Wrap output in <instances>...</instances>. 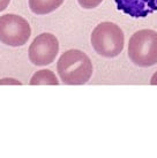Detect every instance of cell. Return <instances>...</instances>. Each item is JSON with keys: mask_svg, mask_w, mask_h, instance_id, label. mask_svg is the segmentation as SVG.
I'll return each mask as SVG.
<instances>
[{"mask_svg": "<svg viewBox=\"0 0 157 158\" xmlns=\"http://www.w3.org/2000/svg\"><path fill=\"white\" fill-rule=\"evenodd\" d=\"M125 37L121 28L112 22H102L91 32V45L100 56L114 58L121 53Z\"/></svg>", "mask_w": 157, "mask_h": 158, "instance_id": "2", "label": "cell"}, {"mask_svg": "<svg viewBox=\"0 0 157 158\" xmlns=\"http://www.w3.org/2000/svg\"><path fill=\"white\" fill-rule=\"evenodd\" d=\"M118 10L132 18H146L157 10V0H114Z\"/></svg>", "mask_w": 157, "mask_h": 158, "instance_id": "6", "label": "cell"}, {"mask_svg": "<svg viewBox=\"0 0 157 158\" xmlns=\"http://www.w3.org/2000/svg\"><path fill=\"white\" fill-rule=\"evenodd\" d=\"M128 57L140 67H150L157 64V32L142 29L134 32L128 42Z\"/></svg>", "mask_w": 157, "mask_h": 158, "instance_id": "3", "label": "cell"}, {"mask_svg": "<svg viewBox=\"0 0 157 158\" xmlns=\"http://www.w3.org/2000/svg\"><path fill=\"white\" fill-rule=\"evenodd\" d=\"M150 84L157 85V72L153 75V77H151V80H150Z\"/></svg>", "mask_w": 157, "mask_h": 158, "instance_id": "11", "label": "cell"}, {"mask_svg": "<svg viewBox=\"0 0 157 158\" xmlns=\"http://www.w3.org/2000/svg\"><path fill=\"white\" fill-rule=\"evenodd\" d=\"M30 84L31 85H58L59 81L52 70L40 69L32 75Z\"/></svg>", "mask_w": 157, "mask_h": 158, "instance_id": "8", "label": "cell"}, {"mask_svg": "<svg viewBox=\"0 0 157 158\" xmlns=\"http://www.w3.org/2000/svg\"><path fill=\"white\" fill-rule=\"evenodd\" d=\"M11 0H0V12H2L8 7Z\"/></svg>", "mask_w": 157, "mask_h": 158, "instance_id": "10", "label": "cell"}, {"mask_svg": "<svg viewBox=\"0 0 157 158\" xmlns=\"http://www.w3.org/2000/svg\"><path fill=\"white\" fill-rule=\"evenodd\" d=\"M57 70L61 82L67 85H82L91 79L92 64L80 50H68L60 56Z\"/></svg>", "mask_w": 157, "mask_h": 158, "instance_id": "1", "label": "cell"}, {"mask_svg": "<svg viewBox=\"0 0 157 158\" xmlns=\"http://www.w3.org/2000/svg\"><path fill=\"white\" fill-rule=\"evenodd\" d=\"M103 0H78V5L84 9H92L98 7Z\"/></svg>", "mask_w": 157, "mask_h": 158, "instance_id": "9", "label": "cell"}, {"mask_svg": "<svg viewBox=\"0 0 157 158\" xmlns=\"http://www.w3.org/2000/svg\"><path fill=\"white\" fill-rule=\"evenodd\" d=\"M65 0H29V8L34 14L45 15L58 9Z\"/></svg>", "mask_w": 157, "mask_h": 158, "instance_id": "7", "label": "cell"}, {"mask_svg": "<svg viewBox=\"0 0 157 158\" xmlns=\"http://www.w3.org/2000/svg\"><path fill=\"white\" fill-rule=\"evenodd\" d=\"M59 52L57 37L50 32H44L36 37L28 50V57L36 66H46L52 64Z\"/></svg>", "mask_w": 157, "mask_h": 158, "instance_id": "5", "label": "cell"}, {"mask_svg": "<svg viewBox=\"0 0 157 158\" xmlns=\"http://www.w3.org/2000/svg\"><path fill=\"white\" fill-rule=\"evenodd\" d=\"M30 35V24L24 18L16 14L0 16V42L2 44L19 48L26 44Z\"/></svg>", "mask_w": 157, "mask_h": 158, "instance_id": "4", "label": "cell"}]
</instances>
